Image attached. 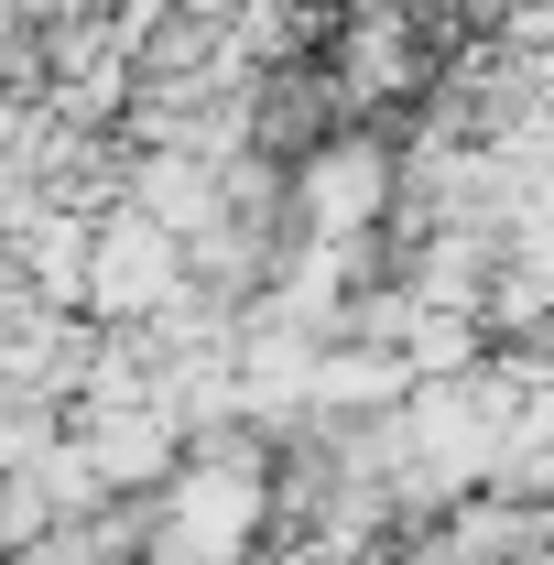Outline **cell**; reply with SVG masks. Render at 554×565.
<instances>
[{
	"label": "cell",
	"mask_w": 554,
	"mask_h": 565,
	"mask_svg": "<svg viewBox=\"0 0 554 565\" xmlns=\"http://www.w3.org/2000/svg\"><path fill=\"white\" fill-rule=\"evenodd\" d=\"M294 185H305V217H338V228L370 207V196H327V174H316V163H305ZM338 185H381V163H370V152H338Z\"/></svg>",
	"instance_id": "obj_1"
}]
</instances>
